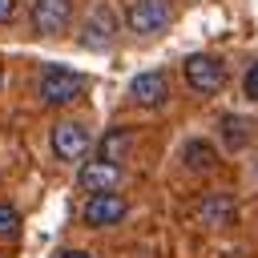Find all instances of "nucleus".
Listing matches in <instances>:
<instances>
[{
    "label": "nucleus",
    "instance_id": "nucleus-6",
    "mask_svg": "<svg viewBox=\"0 0 258 258\" xmlns=\"http://www.w3.org/2000/svg\"><path fill=\"white\" fill-rule=\"evenodd\" d=\"M121 177H125L121 161H105V157H89V161H81V169H77V185H81L85 194L117 189V185H121Z\"/></svg>",
    "mask_w": 258,
    "mask_h": 258
},
{
    "label": "nucleus",
    "instance_id": "nucleus-3",
    "mask_svg": "<svg viewBox=\"0 0 258 258\" xmlns=\"http://www.w3.org/2000/svg\"><path fill=\"white\" fill-rule=\"evenodd\" d=\"M173 20V0H129L125 8V24L137 36H157L161 28H169Z\"/></svg>",
    "mask_w": 258,
    "mask_h": 258
},
{
    "label": "nucleus",
    "instance_id": "nucleus-16",
    "mask_svg": "<svg viewBox=\"0 0 258 258\" xmlns=\"http://www.w3.org/2000/svg\"><path fill=\"white\" fill-rule=\"evenodd\" d=\"M12 12H16V0H0V24L12 20Z\"/></svg>",
    "mask_w": 258,
    "mask_h": 258
},
{
    "label": "nucleus",
    "instance_id": "nucleus-15",
    "mask_svg": "<svg viewBox=\"0 0 258 258\" xmlns=\"http://www.w3.org/2000/svg\"><path fill=\"white\" fill-rule=\"evenodd\" d=\"M242 93H246L250 101H258V60L246 69V77H242Z\"/></svg>",
    "mask_w": 258,
    "mask_h": 258
},
{
    "label": "nucleus",
    "instance_id": "nucleus-9",
    "mask_svg": "<svg viewBox=\"0 0 258 258\" xmlns=\"http://www.w3.org/2000/svg\"><path fill=\"white\" fill-rule=\"evenodd\" d=\"M28 16H32V28L40 36H60L73 20V0H36Z\"/></svg>",
    "mask_w": 258,
    "mask_h": 258
},
{
    "label": "nucleus",
    "instance_id": "nucleus-14",
    "mask_svg": "<svg viewBox=\"0 0 258 258\" xmlns=\"http://www.w3.org/2000/svg\"><path fill=\"white\" fill-rule=\"evenodd\" d=\"M20 234V210L0 202V238H16Z\"/></svg>",
    "mask_w": 258,
    "mask_h": 258
},
{
    "label": "nucleus",
    "instance_id": "nucleus-2",
    "mask_svg": "<svg viewBox=\"0 0 258 258\" xmlns=\"http://www.w3.org/2000/svg\"><path fill=\"white\" fill-rule=\"evenodd\" d=\"M181 77H185L189 93L214 97V93L226 85V64H222L214 52H194V56H185V64H181Z\"/></svg>",
    "mask_w": 258,
    "mask_h": 258
},
{
    "label": "nucleus",
    "instance_id": "nucleus-11",
    "mask_svg": "<svg viewBox=\"0 0 258 258\" xmlns=\"http://www.w3.org/2000/svg\"><path fill=\"white\" fill-rule=\"evenodd\" d=\"M181 165H185L189 173H214V169H218V149H214V141H210V137H189V141L181 145Z\"/></svg>",
    "mask_w": 258,
    "mask_h": 258
},
{
    "label": "nucleus",
    "instance_id": "nucleus-13",
    "mask_svg": "<svg viewBox=\"0 0 258 258\" xmlns=\"http://www.w3.org/2000/svg\"><path fill=\"white\" fill-rule=\"evenodd\" d=\"M222 137H226V145H230V149H242V145L250 141L246 117H234V113H226V117H222Z\"/></svg>",
    "mask_w": 258,
    "mask_h": 258
},
{
    "label": "nucleus",
    "instance_id": "nucleus-12",
    "mask_svg": "<svg viewBox=\"0 0 258 258\" xmlns=\"http://www.w3.org/2000/svg\"><path fill=\"white\" fill-rule=\"evenodd\" d=\"M133 141H137V133H133L129 125H113V129L97 141V157H105V161H125L129 149H133Z\"/></svg>",
    "mask_w": 258,
    "mask_h": 258
},
{
    "label": "nucleus",
    "instance_id": "nucleus-17",
    "mask_svg": "<svg viewBox=\"0 0 258 258\" xmlns=\"http://www.w3.org/2000/svg\"><path fill=\"white\" fill-rule=\"evenodd\" d=\"M56 258H93V254H85V250H60Z\"/></svg>",
    "mask_w": 258,
    "mask_h": 258
},
{
    "label": "nucleus",
    "instance_id": "nucleus-1",
    "mask_svg": "<svg viewBox=\"0 0 258 258\" xmlns=\"http://www.w3.org/2000/svg\"><path fill=\"white\" fill-rule=\"evenodd\" d=\"M36 93H40L44 105H73L85 93V77L73 73V69H64V64H48V69H40Z\"/></svg>",
    "mask_w": 258,
    "mask_h": 258
},
{
    "label": "nucleus",
    "instance_id": "nucleus-4",
    "mask_svg": "<svg viewBox=\"0 0 258 258\" xmlns=\"http://www.w3.org/2000/svg\"><path fill=\"white\" fill-rule=\"evenodd\" d=\"M117 28H121V20H117V12H113V4H105V0H97L93 8H89V16H85V24H81V44L85 48H109L113 40H117Z\"/></svg>",
    "mask_w": 258,
    "mask_h": 258
},
{
    "label": "nucleus",
    "instance_id": "nucleus-8",
    "mask_svg": "<svg viewBox=\"0 0 258 258\" xmlns=\"http://www.w3.org/2000/svg\"><path fill=\"white\" fill-rule=\"evenodd\" d=\"M194 214H198V222H202V226L222 230V226H234V222H238V202H234V194L214 189V194H206V198L194 206Z\"/></svg>",
    "mask_w": 258,
    "mask_h": 258
},
{
    "label": "nucleus",
    "instance_id": "nucleus-5",
    "mask_svg": "<svg viewBox=\"0 0 258 258\" xmlns=\"http://www.w3.org/2000/svg\"><path fill=\"white\" fill-rule=\"evenodd\" d=\"M125 214H129V202H125L117 189L89 194V198H85V206H81V218H85V226H93V230L121 226V222H125Z\"/></svg>",
    "mask_w": 258,
    "mask_h": 258
},
{
    "label": "nucleus",
    "instance_id": "nucleus-10",
    "mask_svg": "<svg viewBox=\"0 0 258 258\" xmlns=\"http://www.w3.org/2000/svg\"><path fill=\"white\" fill-rule=\"evenodd\" d=\"M89 149V129L81 121H56L52 125V153L60 161H81Z\"/></svg>",
    "mask_w": 258,
    "mask_h": 258
},
{
    "label": "nucleus",
    "instance_id": "nucleus-7",
    "mask_svg": "<svg viewBox=\"0 0 258 258\" xmlns=\"http://www.w3.org/2000/svg\"><path fill=\"white\" fill-rule=\"evenodd\" d=\"M129 101L141 105V109H157V105H165V101H169V77H165L161 69H145V73H137V77L129 81Z\"/></svg>",
    "mask_w": 258,
    "mask_h": 258
}]
</instances>
